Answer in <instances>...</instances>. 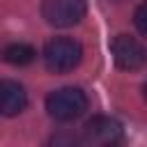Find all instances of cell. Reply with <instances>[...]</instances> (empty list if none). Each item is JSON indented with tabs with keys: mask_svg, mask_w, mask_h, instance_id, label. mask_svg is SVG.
<instances>
[{
	"mask_svg": "<svg viewBox=\"0 0 147 147\" xmlns=\"http://www.w3.org/2000/svg\"><path fill=\"white\" fill-rule=\"evenodd\" d=\"M28 106V92L16 80H0V115L14 117Z\"/></svg>",
	"mask_w": 147,
	"mask_h": 147,
	"instance_id": "obj_6",
	"label": "cell"
},
{
	"mask_svg": "<svg viewBox=\"0 0 147 147\" xmlns=\"http://www.w3.org/2000/svg\"><path fill=\"white\" fill-rule=\"evenodd\" d=\"M136 25H138V32L145 34L147 32V25H145V5H140L136 9Z\"/></svg>",
	"mask_w": 147,
	"mask_h": 147,
	"instance_id": "obj_9",
	"label": "cell"
},
{
	"mask_svg": "<svg viewBox=\"0 0 147 147\" xmlns=\"http://www.w3.org/2000/svg\"><path fill=\"white\" fill-rule=\"evenodd\" d=\"M48 147H80V140L74 131H55L48 140Z\"/></svg>",
	"mask_w": 147,
	"mask_h": 147,
	"instance_id": "obj_8",
	"label": "cell"
},
{
	"mask_svg": "<svg viewBox=\"0 0 147 147\" xmlns=\"http://www.w3.org/2000/svg\"><path fill=\"white\" fill-rule=\"evenodd\" d=\"M46 110L60 122H71L87 110V96L78 87H60L46 96Z\"/></svg>",
	"mask_w": 147,
	"mask_h": 147,
	"instance_id": "obj_1",
	"label": "cell"
},
{
	"mask_svg": "<svg viewBox=\"0 0 147 147\" xmlns=\"http://www.w3.org/2000/svg\"><path fill=\"white\" fill-rule=\"evenodd\" d=\"M110 51H113V57H115V64L119 69H126V71H136L145 64V48L142 44L136 39V37H129V34H117L110 44Z\"/></svg>",
	"mask_w": 147,
	"mask_h": 147,
	"instance_id": "obj_5",
	"label": "cell"
},
{
	"mask_svg": "<svg viewBox=\"0 0 147 147\" xmlns=\"http://www.w3.org/2000/svg\"><path fill=\"white\" fill-rule=\"evenodd\" d=\"M124 129L115 117L96 115L83 129V145L85 147H122Z\"/></svg>",
	"mask_w": 147,
	"mask_h": 147,
	"instance_id": "obj_3",
	"label": "cell"
},
{
	"mask_svg": "<svg viewBox=\"0 0 147 147\" xmlns=\"http://www.w3.org/2000/svg\"><path fill=\"white\" fill-rule=\"evenodd\" d=\"M80 60H83V48L76 39L55 37L44 46V62L55 74H64V71L76 69L80 64Z\"/></svg>",
	"mask_w": 147,
	"mask_h": 147,
	"instance_id": "obj_2",
	"label": "cell"
},
{
	"mask_svg": "<svg viewBox=\"0 0 147 147\" xmlns=\"http://www.w3.org/2000/svg\"><path fill=\"white\" fill-rule=\"evenodd\" d=\"M87 11L85 0H44L41 2V16L48 25L55 28H71L76 25Z\"/></svg>",
	"mask_w": 147,
	"mask_h": 147,
	"instance_id": "obj_4",
	"label": "cell"
},
{
	"mask_svg": "<svg viewBox=\"0 0 147 147\" xmlns=\"http://www.w3.org/2000/svg\"><path fill=\"white\" fill-rule=\"evenodd\" d=\"M34 48L30 46V44H23V41H14V44H9L5 51H2V60L5 62H9V64H14V67H25V64H30L32 60H34Z\"/></svg>",
	"mask_w": 147,
	"mask_h": 147,
	"instance_id": "obj_7",
	"label": "cell"
}]
</instances>
